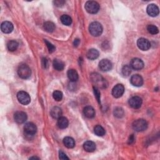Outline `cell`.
I'll list each match as a JSON object with an SVG mask.
<instances>
[{
	"label": "cell",
	"instance_id": "1",
	"mask_svg": "<svg viewBox=\"0 0 160 160\" xmlns=\"http://www.w3.org/2000/svg\"><path fill=\"white\" fill-rule=\"evenodd\" d=\"M91 80L95 85V87L100 88H105L108 86V83L106 81L100 74L97 73H94L91 75Z\"/></svg>",
	"mask_w": 160,
	"mask_h": 160
},
{
	"label": "cell",
	"instance_id": "2",
	"mask_svg": "<svg viewBox=\"0 0 160 160\" xmlns=\"http://www.w3.org/2000/svg\"><path fill=\"white\" fill-rule=\"evenodd\" d=\"M89 31L92 36L99 37L103 33V26L99 22L94 21L89 26Z\"/></svg>",
	"mask_w": 160,
	"mask_h": 160
},
{
	"label": "cell",
	"instance_id": "3",
	"mask_svg": "<svg viewBox=\"0 0 160 160\" xmlns=\"http://www.w3.org/2000/svg\"><path fill=\"white\" fill-rule=\"evenodd\" d=\"M18 74L21 78L26 79L31 76V70L27 65L22 64L18 69Z\"/></svg>",
	"mask_w": 160,
	"mask_h": 160
},
{
	"label": "cell",
	"instance_id": "4",
	"mask_svg": "<svg viewBox=\"0 0 160 160\" xmlns=\"http://www.w3.org/2000/svg\"><path fill=\"white\" fill-rule=\"evenodd\" d=\"M148 123L144 119H138L133 123V128L137 132L144 131L148 128Z\"/></svg>",
	"mask_w": 160,
	"mask_h": 160
},
{
	"label": "cell",
	"instance_id": "5",
	"mask_svg": "<svg viewBox=\"0 0 160 160\" xmlns=\"http://www.w3.org/2000/svg\"><path fill=\"white\" fill-rule=\"evenodd\" d=\"M85 9L88 13L90 14H96L100 10V5L94 1H88L85 4Z\"/></svg>",
	"mask_w": 160,
	"mask_h": 160
},
{
	"label": "cell",
	"instance_id": "6",
	"mask_svg": "<svg viewBox=\"0 0 160 160\" xmlns=\"http://www.w3.org/2000/svg\"><path fill=\"white\" fill-rule=\"evenodd\" d=\"M17 98L19 102L23 105H27L31 102V98L29 94L23 91L18 93Z\"/></svg>",
	"mask_w": 160,
	"mask_h": 160
},
{
	"label": "cell",
	"instance_id": "7",
	"mask_svg": "<svg viewBox=\"0 0 160 160\" xmlns=\"http://www.w3.org/2000/svg\"><path fill=\"white\" fill-rule=\"evenodd\" d=\"M24 133L28 136H33L37 131V127L33 123H26L24 126Z\"/></svg>",
	"mask_w": 160,
	"mask_h": 160
},
{
	"label": "cell",
	"instance_id": "8",
	"mask_svg": "<svg viewBox=\"0 0 160 160\" xmlns=\"http://www.w3.org/2000/svg\"><path fill=\"white\" fill-rule=\"evenodd\" d=\"M124 92V87L121 84H118L112 90V95L115 98H119L121 97Z\"/></svg>",
	"mask_w": 160,
	"mask_h": 160
},
{
	"label": "cell",
	"instance_id": "9",
	"mask_svg": "<svg viewBox=\"0 0 160 160\" xmlns=\"http://www.w3.org/2000/svg\"><path fill=\"white\" fill-rule=\"evenodd\" d=\"M128 103L131 108L134 109H138L141 106L142 103H143V100L139 96H133L129 100Z\"/></svg>",
	"mask_w": 160,
	"mask_h": 160
},
{
	"label": "cell",
	"instance_id": "10",
	"mask_svg": "<svg viewBox=\"0 0 160 160\" xmlns=\"http://www.w3.org/2000/svg\"><path fill=\"white\" fill-rule=\"evenodd\" d=\"M137 45L141 50L147 51L151 47V43L147 39L141 38L137 41Z\"/></svg>",
	"mask_w": 160,
	"mask_h": 160
},
{
	"label": "cell",
	"instance_id": "11",
	"mask_svg": "<svg viewBox=\"0 0 160 160\" xmlns=\"http://www.w3.org/2000/svg\"><path fill=\"white\" fill-rule=\"evenodd\" d=\"M131 68L135 70H140L141 69H143L144 67V63L143 61H142L139 58H133L130 63Z\"/></svg>",
	"mask_w": 160,
	"mask_h": 160
},
{
	"label": "cell",
	"instance_id": "12",
	"mask_svg": "<svg viewBox=\"0 0 160 160\" xmlns=\"http://www.w3.org/2000/svg\"><path fill=\"white\" fill-rule=\"evenodd\" d=\"M112 66L111 62L107 59H103L99 63V68L103 72H108L112 69Z\"/></svg>",
	"mask_w": 160,
	"mask_h": 160
},
{
	"label": "cell",
	"instance_id": "13",
	"mask_svg": "<svg viewBox=\"0 0 160 160\" xmlns=\"http://www.w3.org/2000/svg\"><path fill=\"white\" fill-rule=\"evenodd\" d=\"M14 119L17 123L22 124L27 120V114L23 111H17L14 114Z\"/></svg>",
	"mask_w": 160,
	"mask_h": 160
},
{
	"label": "cell",
	"instance_id": "14",
	"mask_svg": "<svg viewBox=\"0 0 160 160\" xmlns=\"http://www.w3.org/2000/svg\"><path fill=\"white\" fill-rule=\"evenodd\" d=\"M130 82L134 86L140 87L143 84V79L139 75H134L131 76Z\"/></svg>",
	"mask_w": 160,
	"mask_h": 160
},
{
	"label": "cell",
	"instance_id": "15",
	"mask_svg": "<svg viewBox=\"0 0 160 160\" xmlns=\"http://www.w3.org/2000/svg\"><path fill=\"white\" fill-rule=\"evenodd\" d=\"M147 13L152 17H155L157 16L159 14V8L158 7L157 5L155 4H150L148 6L147 9Z\"/></svg>",
	"mask_w": 160,
	"mask_h": 160
},
{
	"label": "cell",
	"instance_id": "16",
	"mask_svg": "<svg viewBox=\"0 0 160 160\" xmlns=\"http://www.w3.org/2000/svg\"><path fill=\"white\" fill-rule=\"evenodd\" d=\"M1 30L4 33H10L13 30V24L10 21H4L1 24Z\"/></svg>",
	"mask_w": 160,
	"mask_h": 160
},
{
	"label": "cell",
	"instance_id": "17",
	"mask_svg": "<svg viewBox=\"0 0 160 160\" xmlns=\"http://www.w3.org/2000/svg\"><path fill=\"white\" fill-rule=\"evenodd\" d=\"M83 114L88 118H93L95 116V110L92 106H88L84 108Z\"/></svg>",
	"mask_w": 160,
	"mask_h": 160
},
{
	"label": "cell",
	"instance_id": "18",
	"mask_svg": "<svg viewBox=\"0 0 160 160\" xmlns=\"http://www.w3.org/2000/svg\"><path fill=\"white\" fill-rule=\"evenodd\" d=\"M83 148L87 152H93L96 149V144L93 141H87L83 144Z\"/></svg>",
	"mask_w": 160,
	"mask_h": 160
},
{
	"label": "cell",
	"instance_id": "19",
	"mask_svg": "<svg viewBox=\"0 0 160 160\" xmlns=\"http://www.w3.org/2000/svg\"><path fill=\"white\" fill-rule=\"evenodd\" d=\"M62 110L58 106H55V107H53L50 112V114L53 118L54 119H58L62 116Z\"/></svg>",
	"mask_w": 160,
	"mask_h": 160
},
{
	"label": "cell",
	"instance_id": "20",
	"mask_svg": "<svg viewBox=\"0 0 160 160\" xmlns=\"http://www.w3.org/2000/svg\"><path fill=\"white\" fill-rule=\"evenodd\" d=\"M68 78L72 82H75L78 79V74L74 69H69L67 73Z\"/></svg>",
	"mask_w": 160,
	"mask_h": 160
},
{
	"label": "cell",
	"instance_id": "21",
	"mask_svg": "<svg viewBox=\"0 0 160 160\" xmlns=\"http://www.w3.org/2000/svg\"><path fill=\"white\" fill-rule=\"evenodd\" d=\"M86 56L90 60L96 59L99 57V52L96 49H90V50H88Z\"/></svg>",
	"mask_w": 160,
	"mask_h": 160
},
{
	"label": "cell",
	"instance_id": "22",
	"mask_svg": "<svg viewBox=\"0 0 160 160\" xmlns=\"http://www.w3.org/2000/svg\"><path fill=\"white\" fill-rule=\"evenodd\" d=\"M68 120L66 118L63 117H61L59 118L58 119V122H57V124H58V126L59 127V128L60 129H65L68 126Z\"/></svg>",
	"mask_w": 160,
	"mask_h": 160
},
{
	"label": "cell",
	"instance_id": "23",
	"mask_svg": "<svg viewBox=\"0 0 160 160\" xmlns=\"http://www.w3.org/2000/svg\"><path fill=\"white\" fill-rule=\"evenodd\" d=\"M63 144L68 148H73L75 146V141L72 137H66L63 139Z\"/></svg>",
	"mask_w": 160,
	"mask_h": 160
},
{
	"label": "cell",
	"instance_id": "24",
	"mask_svg": "<svg viewBox=\"0 0 160 160\" xmlns=\"http://www.w3.org/2000/svg\"><path fill=\"white\" fill-rule=\"evenodd\" d=\"M53 65L56 70L59 71V72L60 71H63L65 68V64L63 62L58 59H54L53 62Z\"/></svg>",
	"mask_w": 160,
	"mask_h": 160
},
{
	"label": "cell",
	"instance_id": "25",
	"mask_svg": "<svg viewBox=\"0 0 160 160\" xmlns=\"http://www.w3.org/2000/svg\"><path fill=\"white\" fill-rule=\"evenodd\" d=\"M44 30L48 33H52L55 30V24L51 21H46L43 25Z\"/></svg>",
	"mask_w": 160,
	"mask_h": 160
},
{
	"label": "cell",
	"instance_id": "26",
	"mask_svg": "<svg viewBox=\"0 0 160 160\" xmlns=\"http://www.w3.org/2000/svg\"><path fill=\"white\" fill-rule=\"evenodd\" d=\"M18 46H19L18 43L15 40L10 41L7 44L8 50L10 51H11V52L16 51L17 50V48H18Z\"/></svg>",
	"mask_w": 160,
	"mask_h": 160
},
{
	"label": "cell",
	"instance_id": "27",
	"mask_svg": "<svg viewBox=\"0 0 160 160\" xmlns=\"http://www.w3.org/2000/svg\"><path fill=\"white\" fill-rule=\"evenodd\" d=\"M61 21L66 26H69L72 23V18L67 14H63L61 16Z\"/></svg>",
	"mask_w": 160,
	"mask_h": 160
},
{
	"label": "cell",
	"instance_id": "28",
	"mask_svg": "<svg viewBox=\"0 0 160 160\" xmlns=\"http://www.w3.org/2000/svg\"><path fill=\"white\" fill-rule=\"evenodd\" d=\"M94 132L98 136H103L105 135V130L101 125H96L94 128Z\"/></svg>",
	"mask_w": 160,
	"mask_h": 160
},
{
	"label": "cell",
	"instance_id": "29",
	"mask_svg": "<svg viewBox=\"0 0 160 160\" xmlns=\"http://www.w3.org/2000/svg\"><path fill=\"white\" fill-rule=\"evenodd\" d=\"M131 69H132V68L129 65L124 66L122 68V70H121L122 75L124 76H126V77L129 76L131 73Z\"/></svg>",
	"mask_w": 160,
	"mask_h": 160
},
{
	"label": "cell",
	"instance_id": "30",
	"mask_svg": "<svg viewBox=\"0 0 160 160\" xmlns=\"http://www.w3.org/2000/svg\"><path fill=\"white\" fill-rule=\"evenodd\" d=\"M124 110L121 108H115L114 110V117H116L117 118H121L124 116Z\"/></svg>",
	"mask_w": 160,
	"mask_h": 160
},
{
	"label": "cell",
	"instance_id": "31",
	"mask_svg": "<svg viewBox=\"0 0 160 160\" xmlns=\"http://www.w3.org/2000/svg\"><path fill=\"white\" fill-rule=\"evenodd\" d=\"M147 30H148V31L150 34H156L159 32L158 28L156 27V26L153 25V24L148 25V27H147Z\"/></svg>",
	"mask_w": 160,
	"mask_h": 160
},
{
	"label": "cell",
	"instance_id": "32",
	"mask_svg": "<svg viewBox=\"0 0 160 160\" xmlns=\"http://www.w3.org/2000/svg\"><path fill=\"white\" fill-rule=\"evenodd\" d=\"M53 98L56 101H60L63 99V93L60 91H55L53 94Z\"/></svg>",
	"mask_w": 160,
	"mask_h": 160
},
{
	"label": "cell",
	"instance_id": "33",
	"mask_svg": "<svg viewBox=\"0 0 160 160\" xmlns=\"http://www.w3.org/2000/svg\"><path fill=\"white\" fill-rule=\"evenodd\" d=\"M44 42H45L46 44V46L49 50L50 53H53L55 51V46L52 44L51 43H50L49 41H48L46 40H44Z\"/></svg>",
	"mask_w": 160,
	"mask_h": 160
},
{
	"label": "cell",
	"instance_id": "34",
	"mask_svg": "<svg viewBox=\"0 0 160 160\" xmlns=\"http://www.w3.org/2000/svg\"><path fill=\"white\" fill-rule=\"evenodd\" d=\"M93 90H94V95L96 98V99L98 101L99 103H100V92L99 91V90L98 89V88L96 87H93Z\"/></svg>",
	"mask_w": 160,
	"mask_h": 160
},
{
	"label": "cell",
	"instance_id": "35",
	"mask_svg": "<svg viewBox=\"0 0 160 160\" xmlns=\"http://www.w3.org/2000/svg\"><path fill=\"white\" fill-rule=\"evenodd\" d=\"M59 158L61 159H69V158L66 155V154L64 152H62V151H59Z\"/></svg>",
	"mask_w": 160,
	"mask_h": 160
},
{
	"label": "cell",
	"instance_id": "36",
	"mask_svg": "<svg viewBox=\"0 0 160 160\" xmlns=\"http://www.w3.org/2000/svg\"><path fill=\"white\" fill-rule=\"evenodd\" d=\"M54 3H55L56 6L61 7V6H63L64 5V4L65 3V1H59V0H58V1L54 2Z\"/></svg>",
	"mask_w": 160,
	"mask_h": 160
},
{
	"label": "cell",
	"instance_id": "37",
	"mask_svg": "<svg viewBox=\"0 0 160 160\" xmlns=\"http://www.w3.org/2000/svg\"><path fill=\"white\" fill-rule=\"evenodd\" d=\"M135 141V137H134V135H131L130 136V138H129V140H128V143L129 144H132L133 142H134Z\"/></svg>",
	"mask_w": 160,
	"mask_h": 160
},
{
	"label": "cell",
	"instance_id": "38",
	"mask_svg": "<svg viewBox=\"0 0 160 160\" xmlns=\"http://www.w3.org/2000/svg\"><path fill=\"white\" fill-rule=\"evenodd\" d=\"M43 66L44 67V68H47V66H48V61H47V59H45V58H43Z\"/></svg>",
	"mask_w": 160,
	"mask_h": 160
},
{
	"label": "cell",
	"instance_id": "39",
	"mask_svg": "<svg viewBox=\"0 0 160 160\" xmlns=\"http://www.w3.org/2000/svg\"><path fill=\"white\" fill-rule=\"evenodd\" d=\"M79 43H80V40L79 39H75V41H74V43H73L74 46L75 47H77L79 44Z\"/></svg>",
	"mask_w": 160,
	"mask_h": 160
},
{
	"label": "cell",
	"instance_id": "40",
	"mask_svg": "<svg viewBox=\"0 0 160 160\" xmlns=\"http://www.w3.org/2000/svg\"><path fill=\"white\" fill-rule=\"evenodd\" d=\"M30 159H40V158H38V157H34H34H31V158H30Z\"/></svg>",
	"mask_w": 160,
	"mask_h": 160
}]
</instances>
